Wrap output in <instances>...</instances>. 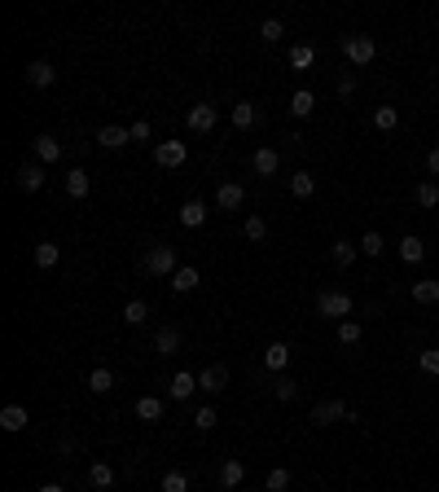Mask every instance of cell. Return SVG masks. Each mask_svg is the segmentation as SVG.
Masks as SVG:
<instances>
[{
    "label": "cell",
    "mask_w": 439,
    "mask_h": 492,
    "mask_svg": "<svg viewBox=\"0 0 439 492\" xmlns=\"http://www.w3.org/2000/svg\"><path fill=\"white\" fill-rule=\"evenodd\" d=\"M185 159H189L185 141H159V145H154V163H159V167H185Z\"/></svg>",
    "instance_id": "obj_5"
},
{
    "label": "cell",
    "mask_w": 439,
    "mask_h": 492,
    "mask_svg": "<svg viewBox=\"0 0 439 492\" xmlns=\"http://www.w3.org/2000/svg\"><path fill=\"white\" fill-rule=\"evenodd\" d=\"M418 365H422L426 374H435V378H439V347H426V352L418 356Z\"/></svg>",
    "instance_id": "obj_44"
},
{
    "label": "cell",
    "mask_w": 439,
    "mask_h": 492,
    "mask_svg": "<svg viewBox=\"0 0 439 492\" xmlns=\"http://www.w3.org/2000/svg\"><path fill=\"white\" fill-rule=\"evenodd\" d=\"M198 387H202V392H224V387H228V370L224 365H206L202 374H198Z\"/></svg>",
    "instance_id": "obj_11"
},
{
    "label": "cell",
    "mask_w": 439,
    "mask_h": 492,
    "mask_svg": "<svg viewBox=\"0 0 439 492\" xmlns=\"http://www.w3.org/2000/svg\"><path fill=\"white\" fill-rule=\"evenodd\" d=\"M167 281H171V291H176V295H189V291H198V281H202V277H198L194 264H180Z\"/></svg>",
    "instance_id": "obj_10"
},
{
    "label": "cell",
    "mask_w": 439,
    "mask_h": 492,
    "mask_svg": "<svg viewBox=\"0 0 439 492\" xmlns=\"http://www.w3.org/2000/svg\"><path fill=\"white\" fill-rule=\"evenodd\" d=\"M137 418H141V422H159V418H163V400H159V396H141V400H137Z\"/></svg>",
    "instance_id": "obj_27"
},
{
    "label": "cell",
    "mask_w": 439,
    "mask_h": 492,
    "mask_svg": "<svg viewBox=\"0 0 439 492\" xmlns=\"http://www.w3.org/2000/svg\"><path fill=\"white\" fill-rule=\"evenodd\" d=\"M413 198H418V206L430 211V206H439V185H435V180H422V185L413 189Z\"/></svg>",
    "instance_id": "obj_35"
},
{
    "label": "cell",
    "mask_w": 439,
    "mask_h": 492,
    "mask_svg": "<svg viewBox=\"0 0 439 492\" xmlns=\"http://www.w3.org/2000/svg\"><path fill=\"white\" fill-rule=\"evenodd\" d=\"M273 396H277V400H295V396H299V382H295V378H286V374H277Z\"/></svg>",
    "instance_id": "obj_38"
},
{
    "label": "cell",
    "mask_w": 439,
    "mask_h": 492,
    "mask_svg": "<svg viewBox=\"0 0 439 492\" xmlns=\"http://www.w3.org/2000/svg\"><path fill=\"white\" fill-rule=\"evenodd\" d=\"M145 317H149V303L145 299H127L123 303V321L127 325H145Z\"/></svg>",
    "instance_id": "obj_33"
},
{
    "label": "cell",
    "mask_w": 439,
    "mask_h": 492,
    "mask_svg": "<svg viewBox=\"0 0 439 492\" xmlns=\"http://www.w3.org/2000/svg\"><path fill=\"white\" fill-rule=\"evenodd\" d=\"M88 483H92V488H110V483H115V466H110V461H92V466H88Z\"/></svg>",
    "instance_id": "obj_28"
},
{
    "label": "cell",
    "mask_w": 439,
    "mask_h": 492,
    "mask_svg": "<svg viewBox=\"0 0 439 492\" xmlns=\"http://www.w3.org/2000/svg\"><path fill=\"white\" fill-rule=\"evenodd\" d=\"M202 220H206V206H202L198 198H189L185 206H180V224H185V229H198Z\"/></svg>",
    "instance_id": "obj_31"
},
{
    "label": "cell",
    "mask_w": 439,
    "mask_h": 492,
    "mask_svg": "<svg viewBox=\"0 0 439 492\" xmlns=\"http://www.w3.org/2000/svg\"><path fill=\"white\" fill-rule=\"evenodd\" d=\"M53 80H58L53 62H31V66H27V84H36V88H53Z\"/></svg>",
    "instance_id": "obj_16"
},
{
    "label": "cell",
    "mask_w": 439,
    "mask_h": 492,
    "mask_svg": "<svg viewBox=\"0 0 439 492\" xmlns=\"http://www.w3.org/2000/svg\"><path fill=\"white\" fill-rule=\"evenodd\" d=\"M286 365H290V347H286V343H268V347H264V370L281 374Z\"/></svg>",
    "instance_id": "obj_17"
},
{
    "label": "cell",
    "mask_w": 439,
    "mask_h": 492,
    "mask_svg": "<svg viewBox=\"0 0 439 492\" xmlns=\"http://www.w3.org/2000/svg\"><path fill=\"white\" fill-rule=\"evenodd\" d=\"M154 347H159L163 356H176V352H180V330H176V325H163L159 334H154Z\"/></svg>",
    "instance_id": "obj_19"
},
{
    "label": "cell",
    "mask_w": 439,
    "mask_h": 492,
    "mask_svg": "<svg viewBox=\"0 0 439 492\" xmlns=\"http://www.w3.org/2000/svg\"><path fill=\"white\" fill-rule=\"evenodd\" d=\"M141 268L149 273V277H171L180 264H176V246H149L145 251V260H141Z\"/></svg>",
    "instance_id": "obj_2"
},
{
    "label": "cell",
    "mask_w": 439,
    "mask_h": 492,
    "mask_svg": "<svg viewBox=\"0 0 439 492\" xmlns=\"http://www.w3.org/2000/svg\"><path fill=\"white\" fill-rule=\"evenodd\" d=\"M382 246H386V242H382V233H378V229L360 238V255H374V260H378V255H382Z\"/></svg>",
    "instance_id": "obj_40"
},
{
    "label": "cell",
    "mask_w": 439,
    "mask_h": 492,
    "mask_svg": "<svg viewBox=\"0 0 439 492\" xmlns=\"http://www.w3.org/2000/svg\"><path fill=\"white\" fill-rule=\"evenodd\" d=\"M351 308H356V303H351L347 291H321V295H317V313L329 317V321H347Z\"/></svg>",
    "instance_id": "obj_1"
},
{
    "label": "cell",
    "mask_w": 439,
    "mask_h": 492,
    "mask_svg": "<svg viewBox=\"0 0 439 492\" xmlns=\"http://www.w3.org/2000/svg\"><path fill=\"white\" fill-rule=\"evenodd\" d=\"M62 246L58 242H36V268H58Z\"/></svg>",
    "instance_id": "obj_22"
},
{
    "label": "cell",
    "mask_w": 439,
    "mask_h": 492,
    "mask_svg": "<svg viewBox=\"0 0 439 492\" xmlns=\"http://www.w3.org/2000/svg\"><path fill=\"white\" fill-rule=\"evenodd\" d=\"M66 194H70V198H88V194H92V176H88L84 167H70V172H66Z\"/></svg>",
    "instance_id": "obj_13"
},
{
    "label": "cell",
    "mask_w": 439,
    "mask_h": 492,
    "mask_svg": "<svg viewBox=\"0 0 439 492\" xmlns=\"http://www.w3.org/2000/svg\"><path fill=\"white\" fill-rule=\"evenodd\" d=\"M228 119H233V127H238V132H250V127H255V119H260V110H255L250 101H238Z\"/></svg>",
    "instance_id": "obj_20"
},
{
    "label": "cell",
    "mask_w": 439,
    "mask_h": 492,
    "mask_svg": "<svg viewBox=\"0 0 439 492\" xmlns=\"http://www.w3.org/2000/svg\"><path fill=\"white\" fill-rule=\"evenodd\" d=\"M374 127H378V132H396V127H400V110L396 106H378L374 110Z\"/></svg>",
    "instance_id": "obj_30"
},
{
    "label": "cell",
    "mask_w": 439,
    "mask_h": 492,
    "mask_svg": "<svg viewBox=\"0 0 439 492\" xmlns=\"http://www.w3.org/2000/svg\"><path fill=\"white\" fill-rule=\"evenodd\" d=\"M242 479H246V466H242L238 457H228V461L220 466V483H224V488H242Z\"/></svg>",
    "instance_id": "obj_21"
},
{
    "label": "cell",
    "mask_w": 439,
    "mask_h": 492,
    "mask_svg": "<svg viewBox=\"0 0 439 492\" xmlns=\"http://www.w3.org/2000/svg\"><path fill=\"white\" fill-rule=\"evenodd\" d=\"M334 422H356V409H347L343 400H321L312 409V426H334Z\"/></svg>",
    "instance_id": "obj_3"
},
{
    "label": "cell",
    "mask_w": 439,
    "mask_h": 492,
    "mask_svg": "<svg viewBox=\"0 0 439 492\" xmlns=\"http://www.w3.org/2000/svg\"><path fill=\"white\" fill-rule=\"evenodd\" d=\"M312 110H317V97L307 93V88H299V93L290 97V115H295V119H307Z\"/></svg>",
    "instance_id": "obj_29"
},
{
    "label": "cell",
    "mask_w": 439,
    "mask_h": 492,
    "mask_svg": "<svg viewBox=\"0 0 439 492\" xmlns=\"http://www.w3.org/2000/svg\"><path fill=\"white\" fill-rule=\"evenodd\" d=\"M40 492H62V483H40Z\"/></svg>",
    "instance_id": "obj_48"
},
{
    "label": "cell",
    "mask_w": 439,
    "mask_h": 492,
    "mask_svg": "<svg viewBox=\"0 0 439 492\" xmlns=\"http://www.w3.org/2000/svg\"><path fill=\"white\" fill-rule=\"evenodd\" d=\"M198 392V374H189V370H180L176 378H171V400H189Z\"/></svg>",
    "instance_id": "obj_18"
},
{
    "label": "cell",
    "mask_w": 439,
    "mask_h": 492,
    "mask_svg": "<svg viewBox=\"0 0 439 492\" xmlns=\"http://www.w3.org/2000/svg\"><path fill=\"white\" fill-rule=\"evenodd\" d=\"M360 339H365V325H360V321H351V317L339 321V343H343V347H356Z\"/></svg>",
    "instance_id": "obj_32"
},
{
    "label": "cell",
    "mask_w": 439,
    "mask_h": 492,
    "mask_svg": "<svg viewBox=\"0 0 439 492\" xmlns=\"http://www.w3.org/2000/svg\"><path fill=\"white\" fill-rule=\"evenodd\" d=\"M163 492H189V475L185 471H167L163 475Z\"/></svg>",
    "instance_id": "obj_39"
},
{
    "label": "cell",
    "mask_w": 439,
    "mask_h": 492,
    "mask_svg": "<svg viewBox=\"0 0 439 492\" xmlns=\"http://www.w3.org/2000/svg\"><path fill=\"white\" fill-rule=\"evenodd\" d=\"M216 422H220V413H216V409H198V413H194V426H198V431H211Z\"/></svg>",
    "instance_id": "obj_43"
},
{
    "label": "cell",
    "mask_w": 439,
    "mask_h": 492,
    "mask_svg": "<svg viewBox=\"0 0 439 492\" xmlns=\"http://www.w3.org/2000/svg\"><path fill=\"white\" fill-rule=\"evenodd\" d=\"M216 202H220V211H238V206L246 202V189L238 185V180H224V185L216 189Z\"/></svg>",
    "instance_id": "obj_8"
},
{
    "label": "cell",
    "mask_w": 439,
    "mask_h": 492,
    "mask_svg": "<svg viewBox=\"0 0 439 492\" xmlns=\"http://www.w3.org/2000/svg\"><path fill=\"white\" fill-rule=\"evenodd\" d=\"M260 36H264L268 44H277L281 36H286V27H281V18H264V22H260Z\"/></svg>",
    "instance_id": "obj_41"
},
{
    "label": "cell",
    "mask_w": 439,
    "mask_h": 492,
    "mask_svg": "<svg viewBox=\"0 0 439 492\" xmlns=\"http://www.w3.org/2000/svg\"><path fill=\"white\" fill-rule=\"evenodd\" d=\"M250 167H255V176H273L277 167H281V154L273 150V145H260L250 154Z\"/></svg>",
    "instance_id": "obj_9"
},
{
    "label": "cell",
    "mask_w": 439,
    "mask_h": 492,
    "mask_svg": "<svg viewBox=\"0 0 439 492\" xmlns=\"http://www.w3.org/2000/svg\"><path fill=\"white\" fill-rule=\"evenodd\" d=\"M127 141H132V127H119V123L97 127V145H101V150H123Z\"/></svg>",
    "instance_id": "obj_7"
},
{
    "label": "cell",
    "mask_w": 439,
    "mask_h": 492,
    "mask_svg": "<svg viewBox=\"0 0 439 492\" xmlns=\"http://www.w3.org/2000/svg\"><path fill=\"white\" fill-rule=\"evenodd\" d=\"M14 180H18V189H27V194H36V189L44 185V167H40V163H22Z\"/></svg>",
    "instance_id": "obj_15"
},
{
    "label": "cell",
    "mask_w": 439,
    "mask_h": 492,
    "mask_svg": "<svg viewBox=\"0 0 439 492\" xmlns=\"http://www.w3.org/2000/svg\"><path fill=\"white\" fill-rule=\"evenodd\" d=\"M312 62H317V48H312V44H295V48H290V66H295V70H307Z\"/></svg>",
    "instance_id": "obj_36"
},
{
    "label": "cell",
    "mask_w": 439,
    "mask_h": 492,
    "mask_svg": "<svg viewBox=\"0 0 439 492\" xmlns=\"http://www.w3.org/2000/svg\"><path fill=\"white\" fill-rule=\"evenodd\" d=\"M356 93V75H339V97H351Z\"/></svg>",
    "instance_id": "obj_46"
},
{
    "label": "cell",
    "mask_w": 439,
    "mask_h": 492,
    "mask_svg": "<svg viewBox=\"0 0 439 492\" xmlns=\"http://www.w3.org/2000/svg\"><path fill=\"white\" fill-rule=\"evenodd\" d=\"M426 172H430V176H439V145L426 154Z\"/></svg>",
    "instance_id": "obj_47"
},
{
    "label": "cell",
    "mask_w": 439,
    "mask_h": 492,
    "mask_svg": "<svg viewBox=\"0 0 439 492\" xmlns=\"http://www.w3.org/2000/svg\"><path fill=\"white\" fill-rule=\"evenodd\" d=\"M286 488H290V471L286 466H273L268 479H264V492H286Z\"/></svg>",
    "instance_id": "obj_37"
},
{
    "label": "cell",
    "mask_w": 439,
    "mask_h": 492,
    "mask_svg": "<svg viewBox=\"0 0 439 492\" xmlns=\"http://www.w3.org/2000/svg\"><path fill=\"white\" fill-rule=\"evenodd\" d=\"M343 53H347L351 66H369L378 58V44H374V36H347L343 40Z\"/></svg>",
    "instance_id": "obj_4"
},
{
    "label": "cell",
    "mask_w": 439,
    "mask_h": 492,
    "mask_svg": "<svg viewBox=\"0 0 439 492\" xmlns=\"http://www.w3.org/2000/svg\"><path fill=\"white\" fill-rule=\"evenodd\" d=\"M246 238H250V242H264V238H268V220H264V216H250V220H246Z\"/></svg>",
    "instance_id": "obj_42"
},
{
    "label": "cell",
    "mask_w": 439,
    "mask_h": 492,
    "mask_svg": "<svg viewBox=\"0 0 439 492\" xmlns=\"http://www.w3.org/2000/svg\"><path fill=\"white\" fill-rule=\"evenodd\" d=\"M413 303H439V281L435 277H426V281H413Z\"/></svg>",
    "instance_id": "obj_24"
},
{
    "label": "cell",
    "mask_w": 439,
    "mask_h": 492,
    "mask_svg": "<svg viewBox=\"0 0 439 492\" xmlns=\"http://www.w3.org/2000/svg\"><path fill=\"white\" fill-rule=\"evenodd\" d=\"M290 194H295V198H312V194H317V176H312V172H295V176H290Z\"/></svg>",
    "instance_id": "obj_25"
},
{
    "label": "cell",
    "mask_w": 439,
    "mask_h": 492,
    "mask_svg": "<svg viewBox=\"0 0 439 492\" xmlns=\"http://www.w3.org/2000/svg\"><path fill=\"white\" fill-rule=\"evenodd\" d=\"M27 422H31L27 418V404H5V409H0V426H5L9 435L14 431H27Z\"/></svg>",
    "instance_id": "obj_12"
},
{
    "label": "cell",
    "mask_w": 439,
    "mask_h": 492,
    "mask_svg": "<svg viewBox=\"0 0 439 492\" xmlns=\"http://www.w3.org/2000/svg\"><path fill=\"white\" fill-rule=\"evenodd\" d=\"M356 255H360L356 242H334V246H329V260L339 264V268H351V264H356Z\"/></svg>",
    "instance_id": "obj_23"
},
{
    "label": "cell",
    "mask_w": 439,
    "mask_h": 492,
    "mask_svg": "<svg viewBox=\"0 0 439 492\" xmlns=\"http://www.w3.org/2000/svg\"><path fill=\"white\" fill-rule=\"evenodd\" d=\"M149 132H154V127H149L145 119H137V123H132V141H149Z\"/></svg>",
    "instance_id": "obj_45"
},
{
    "label": "cell",
    "mask_w": 439,
    "mask_h": 492,
    "mask_svg": "<svg viewBox=\"0 0 439 492\" xmlns=\"http://www.w3.org/2000/svg\"><path fill=\"white\" fill-rule=\"evenodd\" d=\"M88 387H92L97 396H106V392H115V374H110L106 365H97V370L88 374Z\"/></svg>",
    "instance_id": "obj_34"
},
{
    "label": "cell",
    "mask_w": 439,
    "mask_h": 492,
    "mask_svg": "<svg viewBox=\"0 0 439 492\" xmlns=\"http://www.w3.org/2000/svg\"><path fill=\"white\" fill-rule=\"evenodd\" d=\"M422 255H426L422 238H413V233H408V238H400V260H404V264H422Z\"/></svg>",
    "instance_id": "obj_26"
},
{
    "label": "cell",
    "mask_w": 439,
    "mask_h": 492,
    "mask_svg": "<svg viewBox=\"0 0 439 492\" xmlns=\"http://www.w3.org/2000/svg\"><path fill=\"white\" fill-rule=\"evenodd\" d=\"M216 119H220V110H216V106H206V101L189 106V115H185V123L194 127V132H211V127H216Z\"/></svg>",
    "instance_id": "obj_6"
},
{
    "label": "cell",
    "mask_w": 439,
    "mask_h": 492,
    "mask_svg": "<svg viewBox=\"0 0 439 492\" xmlns=\"http://www.w3.org/2000/svg\"><path fill=\"white\" fill-rule=\"evenodd\" d=\"M31 145H36V159H40V163H62V141H58V137L44 132V137H36Z\"/></svg>",
    "instance_id": "obj_14"
}]
</instances>
